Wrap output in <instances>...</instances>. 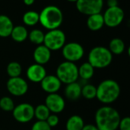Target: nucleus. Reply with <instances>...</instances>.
<instances>
[{"label": "nucleus", "mask_w": 130, "mask_h": 130, "mask_svg": "<svg viewBox=\"0 0 130 130\" xmlns=\"http://www.w3.org/2000/svg\"><path fill=\"white\" fill-rule=\"evenodd\" d=\"M120 119L119 112L109 106L99 108L95 114L96 126L99 130H117Z\"/></svg>", "instance_id": "f257e3e1"}, {"label": "nucleus", "mask_w": 130, "mask_h": 130, "mask_svg": "<svg viewBox=\"0 0 130 130\" xmlns=\"http://www.w3.org/2000/svg\"><path fill=\"white\" fill-rule=\"evenodd\" d=\"M121 92L119 84L112 79L103 80L96 87V99L103 104H110L115 102Z\"/></svg>", "instance_id": "f03ea898"}, {"label": "nucleus", "mask_w": 130, "mask_h": 130, "mask_svg": "<svg viewBox=\"0 0 130 130\" xmlns=\"http://www.w3.org/2000/svg\"><path fill=\"white\" fill-rule=\"evenodd\" d=\"M63 19L62 11L56 6H47L39 13V23L48 31L57 29L61 25Z\"/></svg>", "instance_id": "7ed1b4c3"}, {"label": "nucleus", "mask_w": 130, "mask_h": 130, "mask_svg": "<svg viewBox=\"0 0 130 130\" xmlns=\"http://www.w3.org/2000/svg\"><path fill=\"white\" fill-rule=\"evenodd\" d=\"M112 54L109 50L103 46H96L92 48L88 54V62L97 69H103L112 63Z\"/></svg>", "instance_id": "20e7f679"}, {"label": "nucleus", "mask_w": 130, "mask_h": 130, "mask_svg": "<svg viewBox=\"0 0 130 130\" xmlns=\"http://www.w3.org/2000/svg\"><path fill=\"white\" fill-rule=\"evenodd\" d=\"M56 76L62 84H69L77 82L79 78L78 67L70 61H64L60 63L56 70Z\"/></svg>", "instance_id": "39448f33"}, {"label": "nucleus", "mask_w": 130, "mask_h": 130, "mask_svg": "<svg viewBox=\"0 0 130 130\" xmlns=\"http://www.w3.org/2000/svg\"><path fill=\"white\" fill-rule=\"evenodd\" d=\"M65 44H66V35L62 30L59 28L50 30L44 34L43 44L51 51L62 49Z\"/></svg>", "instance_id": "423d86ee"}, {"label": "nucleus", "mask_w": 130, "mask_h": 130, "mask_svg": "<svg viewBox=\"0 0 130 130\" xmlns=\"http://www.w3.org/2000/svg\"><path fill=\"white\" fill-rule=\"evenodd\" d=\"M103 5V0H77L76 8L79 12L89 16L101 13Z\"/></svg>", "instance_id": "0eeeda50"}, {"label": "nucleus", "mask_w": 130, "mask_h": 130, "mask_svg": "<svg viewBox=\"0 0 130 130\" xmlns=\"http://www.w3.org/2000/svg\"><path fill=\"white\" fill-rule=\"evenodd\" d=\"M104 24L109 28H116L122 24L125 18V13L119 6L108 8L103 15Z\"/></svg>", "instance_id": "6e6552de"}, {"label": "nucleus", "mask_w": 130, "mask_h": 130, "mask_svg": "<svg viewBox=\"0 0 130 130\" xmlns=\"http://www.w3.org/2000/svg\"><path fill=\"white\" fill-rule=\"evenodd\" d=\"M62 55L67 61L74 63L83 58L84 49L77 42H69L62 47Z\"/></svg>", "instance_id": "1a4fd4ad"}, {"label": "nucleus", "mask_w": 130, "mask_h": 130, "mask_svg": "<svg viewBox=\"0 0 130 130\" xmlns=\"http://www.w3.org/2000/svg\"><path fill=\"white\" fill-rule=\"evenodd\" d=\"M14 119L21 123H27L35 117V107L28 103H22L15 106L12 110Z\"/></svg>", "instance_id": "9d476101"}, {"label": "nucleus", "mask_w": 130, "mask_h": 130, "mask_svg": "<svg viewBox=\"0 0 130 130\" xmlns=\"http://www.w3.org/2000/svg\"><path fill=\"white\" fill-rule=\"evenodd\" d=\"M6 87L8 91L15 96H22L28 90V83L21 77H10L6 83Z\"/></svg>", "instance_id": "9b49d317"}, {"label": "nucleus", "mask_w": 130, "mask_h": 130, "mask_svg": "<svg viewBox=\"0 0 130 130\" xmlns=\"http://www.w3.org/2000/svg\"><path fill=\"white\" fill-rule=\"evenodd\" d=\"M44 104L48 108L50 112L54 114H57L63 112L65 108L64 99L57 93L48 94L45 99Z\"/></svg>", "instance_id": "f8f14e48"}, {"label": "nucleus", "mask_w": 130, "mask_h": 130, "mask_svg": "<svg viewBox=\"0 0 130 130\" xmlns=\"http://www.w3.org/2000/svg\"><path fill=\"white\" fill-rule=\"evenodd\" d=\"M26 76L27 78L33 83H41L47 76V71L43 65L33 63L28 68Z\"/></svg>", "instance_id": "ddd939ff"}, {"label": "nucleus", "mask_w": 130, "mask_h": 130, "mask_svg": "<svg viewBox=\"0 0 130 130\" xmlns=\"http://www.w3.org/2000/svg\"><path fill=\"white\" fill-rule=\"evenodd\" d=\"M40 84L41 89L44 92L50 94L57 93L60 89L62 83L60 81L56 75L50 74L47 75Z\"/></svg>", "instance_id": "4468645a"}, {"label": "nucleus", "mask_w": 130, "mask_h": 130, "mask_svg": "<svg viewBox=\"0 0 130 130\" xmlns=\"http://www.w3.org/2000/svg\"><path fill=\"white\" fill-rule=\"evenodd\" d=\"M51 57V51L44 44L38 45L33 53V57L35 61V63L41 64L43 65V66L49 62Z\"/></svg>", "instance_id": "2eb2a0df"}, {"label": "nucleus", "mask_w": 130, "mask_h": 130, "mask_svg": "<svg viewBox=\"0 0 130 130\" xmlns=\"http://www.w3.org/2000/svg\"><path fill=\"white\" fill-rule=\"evenodd\" d=\"M81 90L82 86L77 82H74L67 84L64 90L65 96H66L67 99L71 101L77 100L81 96Z\"/></svg>", "instance_id": "dca6fc26"}, {"label": "nucleus", "mask_w": 130, "mask_h": 130, "mask_svg": "<svg viewBox=\"0 0 130 130\" xmlns=\"http://www.w3.org/2000/svg\"><path fill=\"white\" fill-rule=\"evenodd\" d=\"M13 28V22L9 16L0 15V37L7 38L10 36Z\"/></svg>", "instance_id": "f3484780"}, {"label": "nucleus", "mask_w": 130, "mask_h": 130, "mask_svg": "<svg viewBox=\"0 0 130 130\" xmlns=\"http://www.w3.org/2000/svg\"><path fill=\"white\" fill-rule=\"evenodd\" d=\"M87 28L93 31H96L103 28L105 25L103 16L101 13L89 15L87 20Z\"/></svg>", "instance_id": "a211bd4d"}, {"label": "nucleus", "mask_w": 130, "mask_h": 130, "mask_svg": "<svg viewBox=\"0 0 130 130\" xmlns=\"http://www.w3.org/2000/svg\"><path fill=\"white\" fill-rule=\"evenodd\" d=\"M84 125V121L80 116L73 115L67 120L66 130H82Z\"/></svg>", "instance_id": "6ab92c4d"}, {"label": "nucleus", "mask_w": 130, "mask_h": 130, "mask_svg": "<svg viewBox=\"0 0 130 130\" xmlns=\"http://www.w3.org/2000/svg\"><path fill=\"white\" fill-rule=\"evenodd\" d=\"M10 36L16 42H23L28 38V32L25 26L17 25L14 26Z\"/></svg>", "instance_id": "aec40b11"}, {"label": "nucleus", "mask_w": 130, "mask_h": 130, "mask_svg": "<svg viewBox=\"0 0 130 130\" xmlns=\"http://www.w3.org/2000/svg\"><path fill=\"white\" fill-rule=\"evenodd\" d=\"M78 74L83 80L91 79L94 74V68L87 61L82 63L78 68Z\"/></svg>", "instance_id": "412c9836"}, {"label": "nucleus", "mask_w": 130, "mask_h": 130, "mask_svg": "<svg viewBox=\"0 0 130 130\" xmlns=\"http://www.w3.org/2000/svg\"><path fill=\"white\" fill-rule=\"evenodd\" d=\"M109 51L112 53V54L115 55H119L122 54L125 49V45L124 41L119 38H112L109 44Z\"/></svg>", "instance_id": "4be33fe9"}, {"label": "nucleus", "mask_w": 130, "mask_h": 130, "mask_svg": "<svg viewBox=\"0 0 130 130\" xmlns=\"http://www.w3.org/2000/svg\"><path fill=\"white\" fill-rule=\"evenodd\" d=\"M22 21L28 26H34L39 22V13L35 11H28L23 15Z\"/></svg>", "instance_id": "5701e85b"}, {"label": "nucleus", "mask_w": 130, "mask_h": 130, "mask_svg": "<svg viewBox=\"0 0 130 130\" xmlns=\"http://www.w3.org/2000/svg\"><path fill=\"white\" fill-rule=\"evenodd\" d=\"M51 112L45 104H39L35 108V117L38 121H46Z\"/></svg>", "instance_id": "b1692460"}, {"label": "nucleus", "mask_w": 130, "mask_h": 130, "mask_svg": "<svg viewBox=\"0 0 130 130\" xmlns=\"http://www.w3.org/2000/svg\"><path fill=\"white\" fill-rule=\"evenodd\" d=\"M28 38L30 40L31 43L37 45H41L43 44L44 43V34L40 29H33L28 33Z\"/></svg>", "instance_id": "393cba45"}, {"label": "nucleus", "mask_w": 130, "mask_h": 130, "mask_svg": "<svg viewBox=\"0 0 130 130\" xmlns=\"http://www.w3.org/2000/svg\"><path fill=\"white\" fill-rule=\"evenodd\" d=\"M6 71L10 77H20L22 68L19 63L16 61H12L7 65Z\"/></svg>", "instance_id": "a878e982"}, {"label": "nucleus", "mask_w": 130, "mask_h": 130, "mask_svg": "<svg viewBox=\"0 0 130 130\" xmlns=\"http://www.w3.org/2000/svg\"><path fill=\"white\" fill-rule=\"evenodd\" d=\"M81 96L86 100H93L96 97V87L93 84H87L82 87Z\"/></svg>", "instance_id": "bb28decb"}, {"label": "nucleus", "mask_w": 130, "mask_h": 130, "mask_svg": "<svg viewBox=\"0 0 130 130\" xmlns=\"http://www.w3.org/2000/svg\"><path fill=\"white\" fill-rule=\"evenodd\" d=\"M13 100L9 96H3L0 99V108L5 112H11L15 108Z\"/></svg>", "instance_id": "cd10ccee"}, {"label": "nucleus", "mask_w": 130, "mask_h": 130, "mask_svg": "<svg viewBox=\"0 0 130 130\" xmlns=\"http://www.w3.org/2000/svg\"><path fill=\"white\" fill-rule=\"evenodd\" d=\"M31 130H51L46 121H37L31 126Z\"/></svg>", "instance_id": "c85d7f7f"}, {"label": "nucleus", "mask_w": 130, "mask_h": 130, "mask_svg": "<svg viewBox=\"0 0 130 130\" xmlns=\"http://www.w3.org/2000/svg\"><path fill=\"white\" fill-rule=\"evenodd\" d=\"M118 128L119 130H130V116L121 118Z\"/></svg>", "instance_id": "c756f323"}, {"label": "nucleus", "mask_w": 130, "mask_h": 130, "mask_svg": "<svg viewBox=\"0 0 130 130\" xmlns=\"http://www.w3.org/2000/svg\"><path fill=\"white\" fill-rule=\"evenodd\" d=\"M46 122L48 124V125L52 128V127H55L56 125H58L59 123V117L57 116V114H51L48 118L46 120Z\"/></svg>", "instance_id": "7c9ffc66"}, {"label": "nucleus", "mask_w": 130, "mask_h": 130, "mask_svg": "<svg viewBox=\"0 0 130 130\" xmlns=\"http://www.w3.org/2000/svg\"><path fill=\"white\" fill-rule=\"evenodd\" d=\"M106 5L108 8L116 7V6H119V2L118 0H107Z\"/></svg>", "instance_id": "2f4dec72"}, {"label": "nucleus", "mask_w": 130, "mask_h": 130, "mask_svg": "<svg viewBox=\"0 0 130 130\" xmlns=\"http://www.w3.org/2000/svg\"><path fill=\"white\" fill-rule=\"evenodd\" d=\"M82 130H99V129L96 126V125L87 124V125H84V128H83Z\"/></svg>", "instance_id": "473e14b6"}, {"label": "nucleus", "mask_w": 130, "mask_h": 130, "mask_svg": "<svg viewBox=\"0 0 130 130\" xmlns=\"http://www.w3.org/2000/svg\"><path fill=\"white\" fill-rule=\"evenodd\" d=\"M35 0H23L25 5H26L28 6H30L33 5L34 3H35Z\"/></svg>", "instance_id": "72a5a7b5"}, {"label": "nucleus", "mask_w": 130, "mask_h": 130, "mask_svg": "<svg viewBox=\"0 0 130 130\" xmlns=\"http://www.w3.org/2000/svg\"><path fill=\"white\" fill-rule=\"evenodd\" d=\"M127 53H128V57H130V46L128 47V49H127Z\"/></svg>", "instance_id": "f704fd0d"}, {"label": "nucleus", "mask_w": 130, "mask_h": 130, "mask_svg": "<svg viewBox=\"0 0 130 130\" xmlns=\"http://www.w3.org/2000/svg\"><path fill=\"white\" fill-rule=\"evenodd\" d=\"M68 2H71V3H77V0H68Z\"/></svg>", "instance_id": "c9c22d12"}, {"label": "nucleus", "mask_w": 130, "mask_h": 130, "mask_svg": "<svg viewBox=\"0 0 130 130\" xmlns=\"http://www.w3.org/2000/svg\"><path fill=\"white\" fill-rule=\"evenodd\" d=\"M128 25L130 27V20H128Z\"/></svg>", "instance_id": "e433bc0d"}]
</instances>
